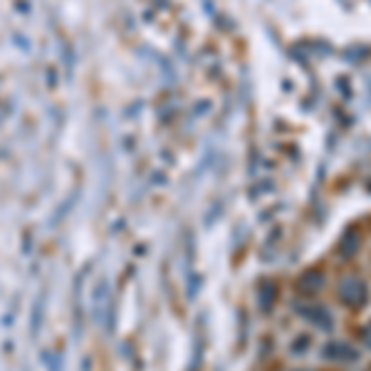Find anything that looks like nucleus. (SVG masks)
Masks as SVG:
<instances>
[{"label": "nucleus", "mask_w": 371, "mask_h": 371, "mask_svg": "<svg viewBox=\"0 0 371 371\" xmlns=\"http://www.w3.org/2000/svg\"><path fill=\"white\" fill-rule=\"evenodd\" d=\"M337 295H339V300L346 304V307H364V302L369 300V290L366 285L354 277V275H349V277H344L339 287H337Z\"/></svg>", "instance_id": "nucleus-1"}, {"label": "nucleus", "mask_w": 371, "mask_h": 371, "mask_svg": "<svg viewBox=\"0 0 371 371\" xmlns=\"http://www.w3.org/2000/svg\"><path fill=\"white\" fill-rule=\"evenodd\" d=\"M322 357L329 361H359V352L352 349L346 342H329L322 349Z\"/></svg>", "instance_id": "nucleus-2"}, {"label": "nucleus", "mask_w": 371, "mask_h": 371, "mask_svg": "<svg viewBox=\"0 0 371 371\" xmlns=\"http://www.w3.org/2000/svg\"><path fill=\"white\" fill-rule=\"evenodd\" d=\"M300 314L302 317H307L310 322H314L319 329H324V332H332L334 327V319H332V314H329L327 307H322V304H310V307H300Z\"/></svg>", "instance_id": "nucleus-3"}, {"label": "nucleus", "mask_w": 371, "mask_h": 371, "mask_svg": "<svg viewBox=\"0 0 371 371\" xmlns=\"http://www.w3.org/2000/svg\"><path fill=\"white\" fill-rule=\"evenodd\" d=\"M297 287H300L302 292H317V290H322V287H324V272L307 270L300 280H297Z\"/></svg>", "instance_id": "nucleus-4"}, {"label": "nucleus", "mask_w": 371, "mask_h": 371, "mask_svg": "<svg viewBox=\"0 0 371 371\" xmlns=\"http://www.w3.org/2000/svg\"><path fill=\"white\" fill-rule=\"evenodd\" d=\"M359 250V235L354 230H346V235L342 238V245H339V253L344 257H352Z\"/></svg>", "instance_id": "nucleus-5"}, {"label": "nucleus", "mask_w": 371, "mask_h": 371, "mask_svg": "<svg viewBox=\"0 0 371 371\" xmlns=\"http://www.w3.org/2000/svg\"><path fill=\"white\" fill-rule=\"evenodd\" d=\"M275 297H277V290H275V285H272V282H262V285H260V304H262V310H265V312H270V310H272V302H275Z\"/></svg>", "instance_id": "nucleus-6"}, {"label": "nucleus", "mask_w": 371, "mask_h": 371, "mask_svg": "<svg viewBox=\"0 0 371 371\" xmlns=\"http://www.w3.org/2000/svg\"><path fill=\"white\" fill-rule=\"evenodd\" d=\"M307 344H310V337H300V339H295V344H292V352H295V354H302V352L307 349Z\"/></svg>", "instance_id": "nucleus-7"}, {"label": "nucleus", "mask_w": 371, "mask_h": 371, "mask_svg": "<svg viewBox=\"0 0 371 371\" xmlns=\"http://www.w3.org/2000/svg\"><path fill=\"white\" fill-rule=\"evenodd\" d=\"M295 371H307V369H295Z\"/></svg>", "instance_id": "nucleus-8"}]
</instances>
